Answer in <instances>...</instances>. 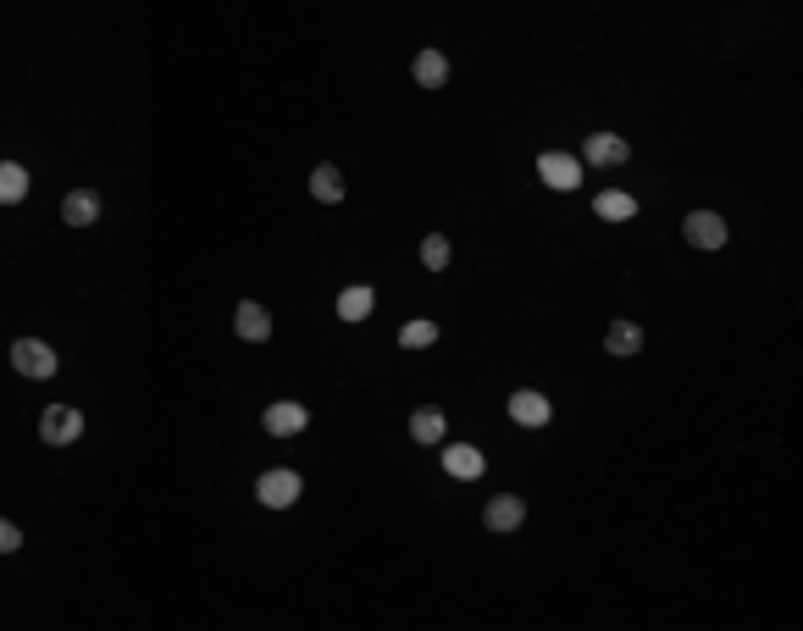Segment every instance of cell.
Segmentation results:
<instances>
[{"instance_id": "cell-1", "label": "cell", "mask_w": 803, "mask_h": 631, "mask_svg": "<svg viewBox=\"0 0 803 631\" xmlns=\"http://www.w3.org/2000/svg\"><path fill=\"white\" fill-rule=\"evenodd\" d=\"M39 438L45 443H78L84 438V410H72V405H50L45 416H39Z\"/></svg>"}, {"instance_id": "cell-2", "label": "cell", "mask_w": 803, "mask_h": 631, "mask_svg": "<svg viewBox=\"0 0 803 631\" xmlns=\"http://www.w3.org/2000/svg\"><path fill=\"white\" fill-rule=\"evenodd\" d=\"M12 366L23 371V377H56V349L50 344H39V338H17L12 344Z\"/></svg>"}, {"instance_id": "cell-3", "label": "cell", "mask_w": 803, "mask_h": 631, "mask_svg": "<svg viewBox=\"0 0 803 631\" xmlns=\"http://www.w3.org/2000/svg\"><path fill=\"white\" fill-rule=\"evenodd\" d=\"M255 499H261L266 510H288V504L300 499V471H261Z\"/></svg>"}, {"instance_id": "cell-4", "label": "cell", "mask_w": 803, "mask_h": 631, "mask_svg": "<svg viewBox=\"0 0 803 631\" xmlns=\"http://www.w3.org/2000/svg\"><path fill=\"white\" fill-rule=\"evenodd\" d=\"M538 178L549 189H582V161L565 150H549V155H538Z\"/></svg>"}, {"instance_id": "cell-5", "label": "cell", "mask_w": 803, "mask_h": 631, "mask_svg": "<svg viewBox=\"0 0 803 631\" xmlns=\"http://www.w3.org/2000/svg\"><path fill=\"white\" fill-rule=\"evenodd\" d=\"M682 233H687V244H693V250H720V244H726V222H720L715 211H693L682 222Z\"/></svg>"}, {"instance_id": "cell-6", "label": "cell", "mask_w": 803, "mask_h": 631, "mask_svg": "<svg viewBox=\"0 0 803 631\" xmlns=\"http://www.w3.org/2000/svg\"><path fill=\"white\" fill-rule=\"evenodd\" d=\"M626 155H632V144H626L621 133H593V139L582 144V161H588V167H621Z\"/></svg>"}, {"instance_id": "cell-7", "label": "cell", "mask_w": 803, "mask_h": 631, "mask_svg": "<svg viewBox=\"0 0 803 631\" xmlns=\"http://www.w3.org/2000/svg\"><path fill=\"white\" fill-rule=\"evenodd\" d=\"M266 432H272V438H294V432H305V421H311V410L305 405H294V399H277L272 410H266Z\"/></svg>"}, {"instance_id": "cell-8", "label": "cell", "mask_w": 803, "mask_h": 631, "mask_svg": "<svg viewBox=\"0 0 803 631\" xmlns=\"http://www.w3.org/2000/svg\"><path fill=\"white\" fill-rule=\"evenodd\" d=\"M233 327H239V338H250V344H266V338H272V316H266V305H255V299H244V305L233 310Z\"/></svg>"}, {"instance_id": "cell-9", "label": "cell", "mask_w": 803, "mask_h": 631, "mask_svg": "<svg viewBox=\"0 0 803 631\" xmlns=\"http://www.w3.org/2000/svg\"><path fill=\"white\" fill-rule=\"evenodd\" d=\"M482 449H471V443H449L444 449V471L449 477H460V482H471V477H482Z\"/></svg>"}, {"instance_id": "cell-10", "label": "cell", "mask_w": 803, "mask_h": 631, "mask_svg": "<svg viewBox=\"0 0 803 631\" xmlns=\"http://www.w3.org/2000/svg\"><path fill=\"white\" fill-rule=\"evenodd\" d=\"M482 521H488L493 532H516V526L527 521V504H521L516 493H499V499L488 504V515H482Z\"/></svg>"}, {"instance_id": "cell-11", "label": "cell", "mask_w": 803, "mask_h": 631, "mask_svg": "<svg viewBox=\"0 0 803 631\" xmlns=\"http://www.w3.org/2000/svg\"><path fill=\"white\" fill-rule=\"evenodd\" d=\"M510 416H516L521 427H543L554 410H549V399H543V393H527V388H521V393H510Z\"/></svg>"}, {"instance_id": "cell-12", "label": "cell", "mask_w": 803, "mask_h": 631, "mask_svg": "<svg viewBox=\"0 0 803 631\" xmlns=\"http://www.w3.org/2000/svg\"><path fill=\"white\" fill-rule=\"evenodd\" d=\"M95 216H100V200L89 189H72L67 200H61V222H67V227H89Z\"/></svg>"}, {"instance_id": "cell-13", "label": "cell", "mask_w": 803, "mask_h": 631, "mask_svg": "<svg viewBox=\"0 0 803 631\" xmlns=\"http://www.w3.org/2000/svg\"><path fill=\"white\" fill-rule=\"evenodd\" d=\"M372 305H377L372 288H344V294H338V322H366Z\"/></svg>"}, {"instance_id": "cell-14", "label": "cell", "mask_w": 803, "mask_h": 631, "mask_svg": "<svg viewBox=\"0 0 803 631\" xmlns=\"http://www.w3.org/2000/svg\"><path fill=\"white\" fill-rule=\"evenodd\" d=\"M604 349H610V355H637V349H643V327L637 322H610Z\"/></svg>"}, {"instance_id": "cell-15", "label": "cell", "mask_w": 803, "mask_h": 631, "mask_svg": "<svg viewBox=\"0 0 803 631\" xmlns=\"http://www.w3.org/2000/svg\"><path fill=\"white\" fill-rule=\"evenodd\" d=\"M593 211H599L604 222H626V216H637V200H632V194H621V189H604L599 200H593Z\"/></svg>"}, {"instance_id": "cell-16", "label": "cell", "mask_w": 803, "mask_h": 631, "mask_svg": "<svg viewBox=\"0 0 803 631\" xmlns=\"http://www.w3.org/2000/svg\"><path fill=\"white\" fill-rule=\"evenodd\" d=\"M311 194L322 205H338V200H344V172H338V167H316L311 172Z\"/></svg>"}, {"instance_id": "cell-17", "label": "cell", "mask_w": 803, "mask_h": 631, "mask_svg": "<svg viewBox=\"0 0 803 631\" xmlns=\"http://www.w3.org/2000/svg\"><path fill=\"white\" fill-rule=\"evenodd\" d=\"M449 78V56H438V50H421L416 56V84L421 89H438Z\"/></svg>"}, {"instance_id": "cell-18", "label": "cell", "mask_w": 803, "mask_h": 631, "mask_svg": "<svg viewBox=\"0 0 803 631\" xmlns=\"http://www.w3.org/2000/svg\"><path fill=\"white\" fill-rule=\"evenodd\" d=\"M410 438L416 443H444V410H416V416H410Z\"/></svg>"}, {"instance_id": "cell-19", "label": "cell", "mask_w": 803, "mask_h": 631, "mask_svg": "<svg viewBox=\"0 0 803 631\" xmlns=\"http://www.w3.org/2000/svg\"><path fill=\"white\" fill-rule=\"evenodd\" d=\"M28 194V172L17 161H0V205H17Z\"/></svg>"}, {"instance_id": "cell-20", "label": "cell", "mask_w": 803, "mask_h": 631, "mask_svg": "<svg viewBox=\"0 0 803 631\" xmlns=\"http://www.w3.org/2000/svg\"><path fill=\"white\" fill-rule=\"evenodd\" d=\"M399 344H405V349H427V344H438V322H405Z\"/></svg>"}, {"instance_id": "cell-21", "label": "cell", "mask_w": 803, "mask_h": 631, "mask_svg": "<svg viewBox=\"0 0 803 631\" xmlns=\"http://www.w3.org/2000/svg\"><path fill=\"white\" fill-rule=\"evenodd\" d=\"M421 261H427L432 272H444L449 266V239L444 233H427V239H421Z\"/></svg>"}, {"instance_id": "cell-22", "label": "cell", "mask_w": 803, "mask_h": 631, "mask_svg": "<svg viewBox=\"0 0 803 631\" xmlns=\"http://www.w3.org/2000/svg\"><path fill=\"white\" fill-rule=\"evenodd\" d=\"M17 548H23V532L12 521H0V554H17Z\"/></svg>"}]
</instances>
